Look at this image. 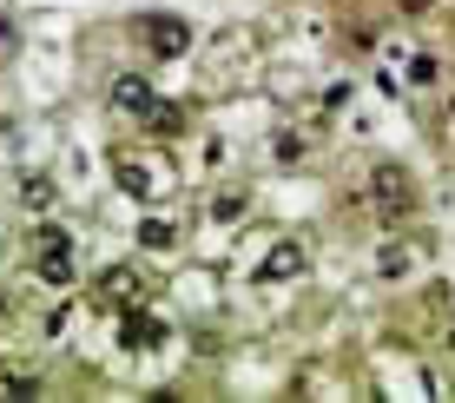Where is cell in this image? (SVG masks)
<instances>
[{
    "instance_id": "1",
    "label": "cell",
    "mask_w": 455,
    "mask_h": 403,
    "mask_svg": "<svg viewBox=\"0 0 455 403\" xmlns=\"http://www.w3.org/2000/svg\"><path fill=\"white\" fill-rule=\"evenodd\" d=\"M370 198H376V212H383V219H403V212L416 206V192H410V173H403V165H376V179H370Z\"/></svg>"
},
{
    "instance_id": "2",
    "label": "cell",
    "mask_w": 455,
    "mask_h": 403,
    "mask_svg": "<svg viewBox=\"0 0 455 403\" xmlns=\"http://www.w3.org/2000/svg\"><path fill=\"white\" fill-rule=\"evenodd\" d=\"M34 265H40L46 285H67V278H73V238H67L60 225L40 231V258H34Z\"/></svg>"
},
{
    "instance_id": "3",
    "label": "cell",
    "mask_w": 455,
    "mask_h": 403,
    "mask_svg": "<svg viewBox=\"0 0 455 403\" xmlns=\"http://www.w3.org/2000/svg\"><path fill=\"white\" fill-rule=\"evenodd\" d=\"M139 27H146V46L159 60H179L185 46H192V27H185L179 13H152V20H139Z\"/></svg>"
},
{
    "instance_id": "4",
    "label": "cell",
    "mask_w": 455,
    "mask_h": 403,
    "mask_svg": "<svg viewBox=\"0 0 455 403\" xmlns=\"http://www.w3.org/2000/svg\"><path fill=\"white\" fill-rule=\"evenodd\" d=\"M119 344L125 351H152V344H165V324L152 311H139V304H125L119 311Z\"/></svg>"
},
{
    "instance_id": "5",
    "label": "cell",
    "mask_w": 455,
    "mask_h": 403,
    "mask_svg": "<svg viewBox=\"0 0 455 403\" xmlns=\"http://www.w3.org/2000/svg\"><path fill=\"white\" fill-rule=\"evenodd\" d=\"M297 271H304V245L297 238H277L271 252L258 258V285H284V278H297Z\"/></svg>"
},
{
    "instance_id": "6",
    "label": "cell",
    "mask_w": 455,
    "mask_h": 403,
    "mask_svg": "<svg viewBox=\"0 0 455 403\" xmlns=\"http://www.w3.org/2000/svg\"><path fill=\"white\" fill-rule=\"evenodd\" d=\"M100 298L113 304V311H125V304H139V271H125V265L100 271Z\"/></svg>"
},
{
    "instance_id": "7",
    "label": "cell",
    "mask_w": 455,
    "mask_h": 403,
    "mask_svg": "<svg viewBox=\"0 0 455 403\" xmlns=\"http://www.w3.org/2000/svg\"><path fill=\"white\" fill-rule=\"evenodd\" d=\"M152 100H159V86L139 80V73H125V80L113 86V106H119V113H152Z\"/></svg>"
},
{
    "instance_id": "8",
    "label": "cell",
    "mask_w": 455,
    "mask_h": 403,
    "mask_svg": "<svg viewBox=\"0 0 455 403\" xmlns=\"http://www.w3.org/2000/svg\"><path fill=\"white\" fill-rule=\"evenodd\" d=\"M20 198H27L34 212H46V206H53V179H46V173H27V179H20Z\"/></svg>"
},
{
    "instance_id": "9",
    "label": "cell",
    "mask_w": 455,
    "mask_h": 403,
    "mask_svg": "<svg viewBox=\"0 0 455 403\" xmlns=\"http://www.w3.org/2000/svg\"><path fill=\"white\" fill-rule=\"evenodd\" d=\"M119 179H125V192H132V198H152V192H159L152 173H146V165H132V159H119Z\"/></svg>"
},
{
    "instance_id": "10",
    "label": "cell",
    "mask_w": 455,
    "mask_h": 403,
    "mask_svg": "<svg viewBox=\"0 0 455 403\" xmlns=\"http://www.w3.org/2000/svg\"><path fill=\"white\" fill-rule=\"evenodd\" d=\"M172 238H179V231H172L165 219H146V225H139V245H146V252H172Z\"/></svg>"
},
{
    "instance_id": "11",
    "label": "cell",
    "mask_w": 455,
    "mask_h": 403,
    "mask_svg": "<svg viewBox=\"0 0 455 403\" xmlns=\"http://www.w3.org/2000/svg\"><path fill=\"white\" fill-rule=\"evenodd\" d=\"M403 86H435V53H416V60H410V80H403Z\"/></svg>"
},
{
    "instance_id": "12",
    "label": "cell",
    "mask_w": 455,
    "mask_h": 403,
    "mask_svg": "<svg viewBox=\"0 0 455 403\" xmlns=\"http://www.w3.org/2000/svg\"><path fill=\"white\" fill-rule=\"evenodd\" d=\"M152 133H179V106H165V100H152Z\"/></svg>"
},
{
    "instance_id": "13",
    "label": "cell",
    "mask_w": 455,
    "mask_h": 403,
    "mask_svg": "<svg viewBox=\"0 0 455 403\" xmlns=\"http://www.w3.org/2000/svg\"><path fill=\"white\" fill-rule=\"evenodd\" d=\"M7 40H13V27H7V20H0V46H7Z\"/></svg>"
}]
</instances>
